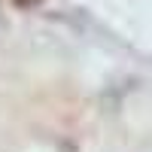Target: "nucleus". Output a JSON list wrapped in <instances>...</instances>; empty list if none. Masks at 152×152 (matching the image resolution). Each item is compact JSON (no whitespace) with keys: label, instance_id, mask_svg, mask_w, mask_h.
Listing matches in <instances>:
<instances>
[{"label":"nucleus","instance_id":"f257e3e1","mask_svg":"<svg viewBox=\"0 0 152 152\" xmlns=\"http://www.w3.org/2000/svg\"><path fill=\"white\" fill-rule=\"evenodd\" d=\"M9 3H12V6H18V9H34L40 0H9Z\"/></svg>","mask_w":152,"mask_h":152}]
</instances>
